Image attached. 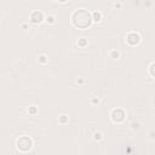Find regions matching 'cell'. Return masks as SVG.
<instances>
[{
  "label": "cell",
  "instance_id": "obj_1",
  "mask_svg": "<svg viewBox=\"0 0 155 155\" xmlns=\"http://www.w3.org/2000/svg\"><path fill=\"white\" fill-rule=\"evenodd\" d=\"M17 147L22 150H28L30 147H31V140L27 137H22L21 139H18L17 142Z\"/></svg>",
  "mask_w": 155,
  "mask_h": 155
}]
</instances>
